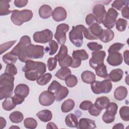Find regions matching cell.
I'll return each mask as SVG.
<instances>
[{
    "instance_id": "7",
    "label": "cell",
    "mask_w": 129,
    "mask_h": 129,
    "mask_svg": "<svg viewBox=\"0 0 129 129\" xmlns=\"http://www.w3.org/2000/svg\"><path fill=\"white\" fill-rule=\"evenodd\" d=\"M102 27L97 23H95L89 27L85 28L83 31L85 37L88 40H96L99 39V36L102 31Z\"/></svg>"
},
{
    "instance_id": "1",
    "label": "cell",
    "mask_w": 129,
    "mask_h": 129,
    "mask_svg": "<svg viewBox=\"0 0 129 129\" xmlns=\"http://www.w3.org/2000/svg\"><path fill=\"white\" fill-rule=\"evenodd\" d=\"M25 72L26 78L30 81H37L46 72V64L41 61H34L31 59H27L25 65L22 68Z\"/></svg>"
},
{
    "instance_id": "36",
    "label": "cell",
    "mask_w": 129,
    "mask_h": 129,
    "mask_svg": "<svg viewBox=\"0 0 129 129\" xmlns=\"http://www.w3.org/2000/svg\"><path fill=\"white\" fill-rule=\"evenodd\" d=\"M112 88V85L109 80H104L101 82L100 88L102 93H109Z\"/></svg>"
},
{
    "instance_id": "56",
    "label": "cell",
    "mask_w": 129,
    "mask_h": 129,
    "mask_svg": "<svg viewBox=\"0 0 129 129\" xmlns=\"http://www.w3.org/2000/svg\"><path fill=\"white\" fill-rule=\"evenodd\" d=\"M27 0H15L14 4L18 8H22L26 6L28 3Z\"/></svg>"
},
{
    "instance_id": "24",
    "label": "cell",
    "mask_w": 129,
    "mask_h": 129,
    "mask_svg": "<svg viewBox=\"0 0 129 129\" xmlns=\"http://www.w3.org/2000/svg\"><path fill=\"white\" fill-rule=\"evenodd\" d=\"M38 118L43 122H47L50 121L52 117V114L49 110L45 109L39 111L36 114Z\"/></svg>"
},
{
    "instance_id": "32",
    "label": "cell",
    "mask_w": 129,
    "mask_h": 129,
    "mask_svg": "<svg viewBox=\"0 0 129 129\" xmlns=\"http://www.w3.org/2000/svg\"><path fill=\"white\" fill-rule=\"evenodd\" d=\"M10 120L15 123L21 122L24 118V116L22 113L19 111H15L12 112L9 116Z\"/></svg>"
},
{
    "instance_id": "18",
    "label": "cell",
    "mask_w": 129,
    "mask_h": 129,
    "mask_svg": "<svg viewBox=\"0 0 129 129\" xmlns=\"http://www.w3.org/2000/svg\"><path fill=\"white\" fill-rule=\"evenodd\" d=\"M14 93L15 95L21 96L25 98L29 93V88L26 84H19L16 87L15 89Z\"/></svg>"
},
{
    "instance_id": "26",
    "label": "cell",
    "mask_w": 129,
    "mask_h": 129,
    "mask_svg": "<svg viewBox=\"0 0 129 129\" xmlns=\"http://www.w3.org/2000/svg\"><path fill=\"white\" fill-rule=\"evenodd\" d=\"M81 79L83 82L87 84H91L95 81V75L90 71H85L81 74Z\"/></svg>"
},
{
    "instance_id": "8",
    "label": "cell",
    "mask_w": 129,
    "mask_h": 129,
    "mask_svg": "<svg viewBox=\"0 0 129 129\" xmlns=\"http://www.w3.org/2000/svg\"><path fill=\"white\" fill-rule=\"evenodd\" d=\"M118 15V12L114 8H109L107 12H106L102 23L105 27L108 29L112 28L115 24L116 19Z\"/></svg>"
},
{
    "instance_id": "57",
    "label": "cell",
    "mask_w": 129,
    "mask_h": 129,
    "mask_svg": "<svg viewBox=\"0 0 129 129\" xmlns=\"http://www.w3.org/2000/svg\"><path fill=\"white\" fill-rule=\"evenodd\" d=\"M13 100L14 102V103L16 104V105H19L21 104L25 100V98L22 97L21 96L15 95L12 97Z\"/></svg>"
},
{
    "instance_id": "33",
    "label": "cell",
    "mask_w": 129,
    "mask_h": 129,
    "mask_svg": "<svg viewBox=\"0 0 129 129\" xmlns=\"http://www.w3.org/2000/svg\"><path fill=\"white\" fill-rule=\"evenodd\" d=\"M16 105L11 96L6 98L2 103L3 108L4 110L7 111H10L13 109Z\"/></svg>"
},
{
    "instance_id": "43",
    "label": "cell",
    "mask_w": 129,
    "mask_h": 129,
    "mask_svg": "<svg viewBox=\"0 0 129 129\" xmlns=\"http://www.w3.org/2000/svg\"><path fill=\"white\" fill-rule=\"evenodd\" d=\"M119 115L121 119L124 121L129 120V107L124 106L120 108L119 110Z\"/></svg>"
},
{
    "instance_id": "64",
    "label": "cell",
    "mask_w": 129,
    "mask_h": 129,
    "mask_svg": "<svg viewBox=\"0 0 129 129\" xmlns=\"http://www.w3.org/2000/svg\"><path fill=\"white\" fill-rule=\"evenodd\" d=\"M19 128V127H18V126H11V127H10V129H11V128Z\"/></svg>"
},
{
    "instance_id": "46",
    "label": "cell",
    "mask_w": 129,
    "mask_h": 129,
    "mask_svg": "<svg viewBox=\"0 0 129 129\" xmlns=\"http://www.w3.org/2000/svg\"><path fill=\"white\" fill-rule=\"evenodd\" d=\"M61 85L59 82L55 80H53L50 84V86L48 87V90L55 94L61 87Z\"/></svg>"
},
{
    "instance_id": "48",
    "label": "cell",
    "mask_w": 129,
    "mask_h": 129,
    "mask_svg": "<svg viewBox=\"0 0 129 129\" xmlns=\"http://www.w3.org/2000/svg\"><path fill=\"white\" fill-rule=\"evenodd\" d=\"M5 73L14 76L17 74V68L14 64H7L6 67Z\"/></svg>"
},
{
    "instance_id": "6",
    "label": "cell",
    "mask_w": 129,
    "mask_h": 129,
    "mask_svg": "<svg viewBox=\"0 0 129 129\" xmlns=\"http://www.w3.org/2000/svg\"><path fill=\"white\" fill-rule=\"evenodd\" d=\"M44 54V48L42 45L30 44L26 48V55L29 59L41 58Z\"/></svg>"
},
{
    "instance_id": "3",
    "label": "cell",
    "mask_w": 129,
    "mask_h": 129,
    "mask_svg": "<svg viewBox=\"0 0 129 129\" xmlns=\"http://www.w3.org/2000/svg\"><path fill=\"white\" fill-rule=\"evenodd\" d=\"M30 44H31L30 38L27 35L23 36L21 38L19 43L10 52L13 54L17 55L21 61L25 62L28 59L26 55V48Z\"/></svg>"
},
{
    "instance_id": "27",
    "label": "cell",
    "mask_w": 129,
    "mask_h": 129,
    "mask_svg": "<svg viewBox=\"0 0 129 129\" xmlns=\"http://www.w3.org/2000/svg\"><path fill=\"white\" fill-rule=\"evenodd\" d=\"M69 91L68 89L63 86H61L57 92L54 94L55 99L56 101H60L65 98L69 94Z\"/></svg>"
},
{
    "instance_id": "35",
    "label": "cell",
    "mask_w": 129,
    "mask_h": 129,
    "mask_svg": "<svg viewBox=\"0 0 129 129\" xmlns=\"http://www.w3.org/2000/svg\"><path fill=\"white\" fill-rule=\"evenodd\" d=\"M17 56L9 52L3 56V60L7 64H14L17 60Z\"/></svg>"
},
{
    "instance_id": "49",
    "label": "cell",
    "mask_w": 129,
    "mask_h": 129,
    "mask_svg": "<svg viewBox=\"0 0 129 129\" xmlns=\"http://www.w3.org/2000/svg\"><path fill=\"white\" fill-rule=\"evenodd\" d=\"M16 42V40H13L9 41L4 43H3L0 46L1 48V54L6 51L7 50L10 49Z\"/></svg>"
},
{
    "instance_id": "10",
    "label": "cell",
    "mask_w": 129,
    "mask_h": 129,
    "mask_svg": "<svg viewBox=\"0 0 129 129\" xmlns=\"http://www.w3.org/2000/svg\"><path fill=\"white\" fill-rule=\"evenodd\" d=\"M53 33L49 29H44L41 31H37L34 33L33 38L36 43H46L52 40Z\"/></svg>"
},
{
    "instance_id": "13",
    "label": "cell",
    "mask_w": 129,
    "mask_h": 129,
    "mask_svg": "<svg viewBox=\"0 0 129 129\" xmlns=\"http://www.w3.org/2000/svg\"><path fill=\"white\" fill-rule=\"evenodd\" d=\"M55 100L54 94L48 90L42 92L39 96V103L42 106H50L54 102Z\"/></svg>"
},
{
    "instance_id": "44",
    "label": "cell",
    "mask_w": 129,
    "mask_h": 129,
    "mask_svg": "<svg viewBox=\"0 0 129 129\" xmlns=\"http://www.w3.org/2000/svg\"><path fill=\"white\" fill-rule=\"evenodd\" d=\"M128 3L129 2L128 1L115 0L111 4V6L117 10L120 11L124 6L128 5Z\"/></svg>"
},
{
    "instance_id": "19",
    "label": "cell",
    "mask_w": 129,
    "mask_h": 129,
    "mask_svg": "<svg viewBox=\"0 0 129 129\" xmlns=\"http://www.w3.org/2000/svg\"><path fill=\"white\" fill-rule=\"evenodd\" d=\"M114 36V33L111 29H104L99 36V39L104 43H107L111 41Z\"/></svg>"
},
{
    "instance_id": "30",
    "label": "cell",
    "mask_w": 129,
    "mask_h": 129,
    "mask_svg": "<svg viewBox=\"0 0 129 129\" xmlns=\"http://www.w3.org/2000/svg\"><path fill=\"white\" fill-rule=\"evenodd\" d=\"M70 75H71V71L70 69L68 68L62 67L58 70L55 76L60 80H64L66 78Z\"/></svg>"
},
{
    "instance_id": "28",
    "label": "cell",
    "mask_w": 129,
    "mask_h": 129,
    "mask_svg": "<svg viewBox=\"0 0 129 129\" xmlns=\"http://www.w3.org/2000/svg\"><path fill=\"white\" fill-rule=\"evenodd\" d=\"M10 1H0V15L4 16L9 15L12 13V11L10 10V6L9 3Z\"/></svg>"
},
{
    "instance_id": "39",
    "label": "cell",
    "mask_w": 129,
    "mask_h": 129,
    "mask_svg": "<svg viewBox=\"0 0 129 129\" xmlns=\"http://www.w3.org/2000/svg\"><path fill=\"white\" fill-rule=\"evenodd\" d=\"M24 124L27 128L34 129L37 126V122L34 118L28 117L24 119Z\"/></svg>"
},
{
    "instance_id": "15",
    "label": "cell",
    "mask_w": 129,
    "mask_h": 129,
    "mask_svg": "<svg viewBox=\"0 0 129 129\" xmlns=\"http://www.w3.org/2000/svg\"><path fill=\"white\" fill-rule=\"evenodd\" d=\"M107 61L112 66H117L121 64L122 62L123 58L120 53L118 52H112L108 53Z\"/></svg>"
},
{
    "instance_id": "14",
    "label": "cell",
    "mask_w": 129,
    "mask_h": 129,
    "mask_svg": "<svg viewBox=\"0 0 129 129\" xmlns=\"http://www.w3.org/2000/svg\"><path fill=\"white\" fill-rule=\"evenodd\" d=\"M93 13L95 17L96 22L98 24L102 23L106 13L104 5L100 4L96 5L93 8Z\"/></svg>"
},
{
    "instance_id": "63",
    "label": "cell",
    "mask_w": 129,
    "mask_h": 129,
    "mask_svg": "<svg viewBox=\"0 0 129 129\" xmlns=\"http://www.w3.org/2000/svg\"><path fill=\"white\" fill-rule=\"evenodd\" d=\"M113 128H118V129H123L124 126L122 123H118L117 124H115L112 127Z\"/></svg>"
},
{
    "instance_id": "31",
    "label": "cell",
    "mask_w": 129,
    "mask_h": 129,
    "mask_svg": "<svg viewBox=\"0 0 129 129\" xmlns=\"http://www.w3.org/2000/svg\"><path fill=\"white\" fill-rule=\"evenodd\" d=\"M75 106V102L71 99L64 101L61 104V109L63 112L66 113L71 111Z\"/></svg>"
},
{
    "instance_id": "23",
    "label": "cell",
    "mask_w": 129,
    "mask_h": 129,
    "mask_svg": "<svg viewBox=\"0 0 129 129\" xmlns=\"http://www.w3.org/2000/svg\"><path fill=\"white\" fill-rule=\"evenodd\" d=\"M38 13L40 17L42 19H47L52 15V11L51 8L49 6L44 5L40 7Z\"/></svg>"
},
{
    "instance_id": "54",
    "label": "cell",
    "mask_w": 129,
    "mask_h": 129,
    "mask_svg": "<svg viewBox=\"0 0 129 129\" xmlns=\"http://www.w3.org/2000/svg\"><path fill=\"white\" fill-rule=\"evenodd\" d=\"M93 104L92 102L89 100H85L81 103L79 107L83 110H88L91 106Z\"/></svg>"
},
{
    "instance_id": "4",
    "label": "cell",
    "mask_w": 129,
    "mask_h": 129,
    "mask_svg": "<svg viewBox=\"0 0 129 129\" xmlns=\"http://www.w3.org/2000/svg\"><path fill=\"white\" fill-rule=\"evenodd\" d=\"M33 15L32 11L29 10H14L12 11L11 19L15 25L21 26L24 22L29 21L32 18Z\"/></svg>"
},
{
    "instance_id": "21",
    "label": "cell",
    "mask_w": 129,
    "mask_h": 129,
    "mask_svg": "<svg viewBox=\"0 0 129 129\" xmlns=\"http://www.w3.org/2000/svg\"><path fill=\"white\" fill-rule=\"evenodd\" d=\"M123 75V71L120 69H114L110 72L108 77L109 80L113 82H117L121 80Z\"/></svg>"
},
{
    "instance_id": "47",
    "label": "cell",
    "mask_w": 129,
    "mask_h": 129,
    "mask_svg": "<svg viewBox=\"0 0 129 129\" xmlns=\"http://www.w3.org/2000/svg\"><path fill=\"white\" fill-rule=\"evenodd\" d=\"M100 84L101 82L98 81H94L91 83V90L94 94H99L102 93L100 88Z\"/></svg>"
},
{
    "instance_id": "17",
    "label": "cell",
    "mask_w": 129,
    "mask_h": 129,
    "mask_svg": "<svg viewBox=\"0 0 129 129\" xmlns=\"http://www.w3.org/2000/svg\"><path fill=\"white\" fill-rule=\"evenodd\" d=\"M96 127L95 121L86 118H81L77 126V128L79 129H94Z\"/></svg>"
},
{
    "instance_id": "62",
    "label": "cell",
    "mask_w": 129,
    "mask_h": 129,
    "mask_svg": "<svg viewBox=\"0 0 129 129\" xmlns=\"http://www.w3.org/2000/svg\"><path fill=\"white\" fill-rule=\"evenodd\" d=\"M46 128L48 129V128H54V129H56V128H58L57 126L55 124V123H54L53 122H49L47 123V125H46Z\"/></svg>"
},
{
    "instance_id": "2",
    "label": "cell",
    "mask_w": 129,
    "mask_h": 129,
    "mask_svg": "<svg viewBox=\"0 0 129 129\" xmlns=\"http://www.w3.org/2000/svg\"><path fill=\"white\" fill-rule=\"evenodd\" d=\"M14 77L13 76L4 73L0 77V99L3 100L11 97L14 89Z\"/></svg>"
},
{
    "instance_id": "38",
    "label": "cell",
    "mask_w": 129,
    "mask_h": 129,
    "mask_svg": "<svg viewBox=\"0 0 129 129\" xmlns=\"http://www.w3.org/2000/svg\"><path fill=\"white\" fill-rule=\"evenodd\" d=\"M49 47L48 49L46 47L45 50L48 51L49 52V54L50 55L54 54L58 48V45L57 43L55 41L51 40L49 42Z\"/></svg>"
},
{
    "instance_id": "29",
    "label": "cell",
    "mask_w": 129,
    "mask_h": 129,
    "mask_svg": "<svg viewBox=\"0 0 129 129\" xmlns=\"http://www.w3.org/2000/svg\"><path fill=\"white\" fill-rule=\"evenodd\" d=\"M72 57L80 60H85L88 58L89 55L84 49L74 50L72 53Z\"/></svg>"
},
{
    "instance_id": "25",
    "label": "cell",
    "mask_w": 129,
    "mask_h": 129,
    "mask_svg": "<svg viewBox=\"0 0 129 129\" xmlns=\"http://www.w3.org/2000/svg\"><path fill=\"white\" fill-rule=\"evenodd\" d=\"M65 122L66 125L70 127H77L79 123L76 115L73 113L69 114L66 116Z\"/></svg>"
},
{
    "instance_id": "5",
    "label": "cell",
    "mask_w": 129,
    "mask_h": 129,
    "mask_svg": "<svg viewBox=\"0 0 129 129\" xmlns=\"http://www.w3.org/2000/svg\"><path fill=\"white\" fill-rule=\"evenodd\" d=\"M85 28L82 25L73 26L72 29L69 32L70 40L76 47H80L82 45L83 39V33Z\"/></svg>"
},
{
    "instance_id": "9",
    "label": "cell",
    "mask_w": 129,
    "mask_h": 129,
    "mask_svg": "<svg viewBox=\"0 0 129 129\" xmlns=\"http://www.w3.org/2000/svg\"><path fill=\"white\" fill-rule=\"evenodd\" d=\"M118 105L114 102L109 103L106 108V111L102 116V119L106 123H110L115 119L117 113Z\"/></svg>"
},
{
    "instance_id": "22",
    "label": "cell",
    "mask_w": 129,
    "mask_h": 129,
    "mask_svg": "<svg viewBox=\"0 0 129 129\" xmlns=\"http://www.w3.org/2000/svg\"><path fill=\"white\" fill-rule=\"evenodd\" d=\"M110 103L109 99L106 96H102L97 98L96 99L94 105L100 110L106 108Z\"/></svg>"
},
{
    "instance_id": "55",
    "label": "cell",
    "mask_w": 129,
    "mask_h": 129,
    "mask_svg": "<svg viewBox=\"0 0 129 129\" xmlns=\"http://www.w3.org/2000/svg\"><path fill=\"white\" fill-rule=\"evenodd\" d=\"M86 23L88 26H91L94 23H96V19L94 15L92 14H89L87 15L85 19Z\"/></svg>"
},
{
    "instance_id": "58",
    "label": "cell",
    "mask_w": 129,
    "mask_h": 129,
    "mask_svg": "<svg viewBox=\"0 0 129 129\" xmlns=\"http://www.w3.org/2000/svg\"><path fill=\"white\" fill-rule=\"evenodd\" d=\"M121 15L123 18L126 19H129V8L128 6H124L121 10Z\"/></svg>"
},
{
    "instance_id": "60",
    "label": "cell",
    "mask_w": 129,
    "mask_h": 129,
    "mask_svg": "<svg viewBox=\"0 0 129 129\" xmlns=\"http://www.w3.org/2000/svg\"><path fill=\"white\" fill-rule=\"evenodd\" d=\"M128 53H129V51L128 50H125L123 52V56H124V62L127 65H128Z\"/></svg>"
},
{
    "instance_id": "50",
    "label": "cell",
    "mask_w": 129,
    "mask_h": 129,
    "mask_svg": "<svg viewBox=\"0 0 129 129\" xmlns=\"http://www.w3.org/2000/svg\"><path fill=\"white\" fill-rule=\"evenodd\" d=\"M124 44L121 43H115L112 44L108 49V53L112 52H118L120 50H121Z\"/></svg>"
},
{
    "instance_id": "61",
    "label": "cell",
    "mask_w": 129,
    "mask_h": 129,
    "mask_svg": "<svg viewBox=\"0 0 129 129\" xmlns=\"http://www.w3.org/2000/svg\"><path fill=\"white\" fill-rule=\"evenodd\" d=\"M6 125V120L3 117H0V128L1 129L4 128Z\"/></svg>"
},
{
    "instance_id": "20",
    "label": "cell",
    "mask_w": 129,
    "mask_h": 129,
    "mask_svg": "<svg viewBox=\"0 0 129 129\" xmlns=\"http://www.w3.org/2000/svg\"><path fill=\"white\" fill-rule=\"evenodd\" d=\"M127 95V90L124 86H119L114 92V96L115 99L121 101L125 99Z\"/></svg>"
},
{
    "instance_id": "16",
    "label": "cell",
    "mask_w": 129,
    "mask_h": 129,
    "mask_svg": "<svg viewBox=\"0 0 129 129\" xmlns=\"http://www.w3.org/2000/svg\"><path fill=\"white\" fill-rule=\"evenodd\" d=\"M53 19L56 22H60L64 20L67 16L66 10L61 7H57L54 9L52 13Z\"/></svg>"
},
{
    "instance_id": "11",
    "label": "cell",
    "mask_w": 129,
    "mask_h": 129,
    "mask_svg": "<svg viewBox=\"0 0 129 129\" xmlns=\"http://www.w3.org/2000/svg\"><path fill=\"white\" fill-rule=\"evenodd\" d=\"M69 30V26L64 23L59 24L54 34V38L59 44L63 45L66 41V33Z\"/></svg>"
},
{
    "instance_id": "52",
    "label": "cell",
    "mask_w": 129,
    "mask_h": 129,
    "mask_svg": "<svg viewBox=\"0 0 129 129\" xmlns=\"http://www.w3.org/2000/svg\"><path fill=\"white\" fill-rule=\"evenodd\" d=\"M87 47L92 51H98L102 49L103 46L102 45L96 42H91L87 43Z\"/></svg>"
},
{
    "instance_id": "45",
    "label": "cell",
    "mask_w": 129,
    "mask_h": 129,
    "mask_svg": "<svg viewBox=\"0 0 129 129\" xmlns=\"http://www.w3.org/2000/svg\"><path fill=\"white\" fill-rule=\"evenodd\" d=\"M73 63V58L72 57L68 55L66 57H64L62 60L58 62L59 66L62 67L68 68L69 67H71Z\"/></svg>"
},
{
    "instance_id": "34",
    "label": "cell",
    "mask_w": 129,
    "mask_h": 129,
    "mask_svg": "<svg viewBox=\"0 0 129 129\" xmlns=\"http://www.w3.org/2000/svg\"><path fill=\"white\" fill-rule=\"evenodd\" d=\"M95 70L96 74L97 76L99 77L102 78H106L108 77L106 66L104 63L98 66L96 68Z\"/></svg>"
},
{
    "instance_id": "40",
    "label": "cell",
    "mask_w": 129,
    "mask_h": 129,
    "mask_svg": "<svg viewBox=\"0 0 129 129\" xmlns=\"http://www.w3.org/2000/svg\"><path fill=\"white\" fill-rule=\"evenodd\" d=\"M52 75L50 73H46L41 76L37 80V83L38 84L41 86L45 85L47 84L51 79Z\"/></svg>"
},
{
    "instance_id": "37",
    "label": "cell",
    "mask_w": 129,
    "mask_h": 129,
    "mask_svg": "<svg viewBox=\"0 0 129 129\" xmlns=\"http://www.w3.org/2000/svg\"><path fill=\"white\" fill-rule=\"evenodd\" d=\"M68 55V48L65 45H61L58 53L55 56V57L57 59L59 62L62 60L64 57Z\"/></svg>"
},
{
    "instance_id": "41",
    "label": "cell",
    "mask_w": 129,
    "mask_h": 129,
    "mask_svg": "<svg viewBox=\"0 0 129 129\" xmlns=\"http://www.w3.org/2000/svg\"><path fill=\"white\" fill-rule=\"evenodd\" d=\"M64 80L66 85L70 88L75 87L78 83V79L77 77L73 75H70L68 76Z\"/></svg>"
},
{
    "instance_id": "12",
    "label": "cell",
    "mask_w": 129,
    "mask_h": 129,
    "mask_svg": "<svg viewBox=\"0 0 129 129\" xmlns=\"http://www.w3.org/2000/svg\"><path fill=\"white\" fill-rule=\"evenodd\" d=\"M91 54L92 57L90 59L89 64L92 68L95 70L98 66L104 63L106 53L104 51L98 50L92 52Z\"/></svg>"
},
{
    "instance_id": "53",
    "label": "cell",
    "mask_w": 129,
    "mask_h": 129,
    "mask_svg": "<svg viewBox=\"0 0 129 129\" xmlns=\"http://www.w3.org/2000/svg\"><path fill=\"white\" fill-rule=\"evenodd\" d=\"M88 111L90 115L92 116H97L100 114L101 110L98 109L94 104H92L90 107V108L88 109Z\"/></svg>"
},
{
    "instance_id": "59",
    "label": "cell",
    "mask_w": 129,
    "mask_h": 129,
    "mask_svg": "<svg viewBox=\"0 0 129 129\" xmlns=\"http://www.w3.org/2000/svg\"><path fill=\"white\" fill-rule=\"evenodd\" d=\"M72 58H73V63L71 67L73 68H77L79 67L81 64V60L73 57H72Z\"/></svg>"
},
{
    "instance_id": "42",
    "label": "cell",
    "mask_w": 129,
    "mask_h": 129,
    "mask_svg": "<svg viewBox=\"0 0 129 129\" xmlns=\"http://www.w3.org/2000/svg\"><path fill=\"white\" fill-rule=\"evenodd\" d=\"M127 24V22L126 20L122 18H119L115 22L116 28L118 31L122 32L125 30Z\"/></svg>"
},
{
    "instance_id": "51",
    "label": "cell",
    "mask_w": 129,
    "mask_h": 129,
    "mask_svg": "<svg viewBox=\"0 0 129 129\" xmlns=\"http://www.w3.org/2000/svg\"><path fill=\"white\" fill-rule=\"evenodd\" d=\"M57 60L55 57H50L48 59L47 64L49 71H51L55 69L57 65Z\"/></svg>"
}]
</instances>
